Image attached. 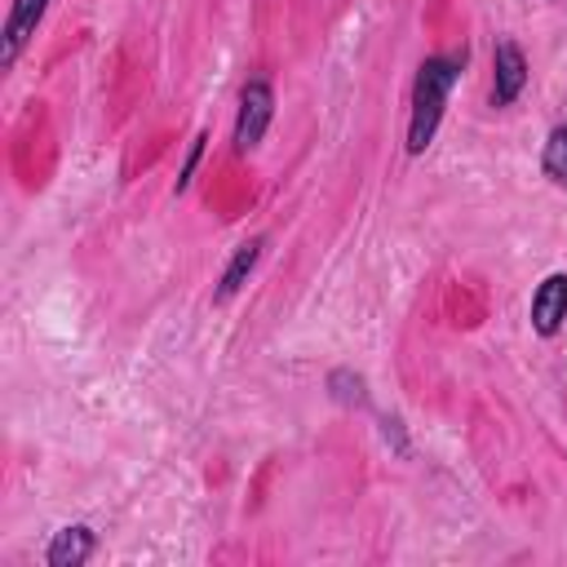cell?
Listing matches in <instances>:
<instances>
[{
  "label": "cell",
  "mask_w": 567,
  "mask_h": 567,
  "mask_svg": "<svg viewBox=\"0 0 567 567\" xmlns=\"http://www.w3.org/2000/svg\"><path fill=\"white\" fill-rule=\"evenodd\" d=\"M461 71H465V49L461 53H430V58H421V66L412 75V97H408V142H403L408 155H425L430 151Z\"/></svg>",
  "instance_id": "1"
},
{
  "label": "cell",
  "mask_w": 567,
  "mask_h": 567,
  "mask_svg": "<svg viewBox=\"0 0 567 567\" xmlns=\"http://www.w3.org/2000/svg\"><path fill=\"white\" fill-rule=\"evenodd\" d=\"M270 120H275V89H270V80L252 75V80L239 89V111H235V133H230L235 155H252V151L261 146Z\"/></svg>",
  "instance_id": "2"
},
{
  "label": "cell",
  "mask_w": 567,
  "mask_h": 567,
  "mask_svg": "<svg viewBox=\"0 0 567 567\" xmlns=\"http://www.w3.org/2000/svg\"><path fill=\"white\" fill-rule=\"evenodd\" d=\"M527 89V53L514 35H501L492 44V106H514Z\"/></svg>",
  "instance_id": "3"
},
{
  "label": "cell",
  "mask_w": 567,
  "mask_h": 567,
  "mask_svg": "<svg viewBox=\"0 0 567 567\" xmlns=\"http://www.w3.org/2000/svg\"><path fill=\"white\" fill-rule=\"evenodd\" d=\"M49 4L53 0H13L9 4V18H4V31H0V66L9 71V66H18V58H22V49L31 44V35H35V27L44 22V13H49Z\"/></svg>",
  "instance_id": "4"
},
{
  "label": "cell",
  "mask_w": 567,
  "mask_h": 567,
  "mask_svg": "<svg viewBox=\"0 0 567 567\" xmlns=\"http://www.w3.org/2000/svg\"><path fill=\"white\" fill-rule=\"evenodd\" d=\"M532 332L536 337H554L567 323V270H554L536 284L532 292Z\"/></svg>",
  "instance_id": "5"
},
{
  "label": "cell",
  "mask_w": 567,
  "mask_h": 567,
  "mask_svg": "<svg viewBox=\"0 0 567 567\" xmlns=\"http://www.w3.org/2000/svg\"><path fill=\"white\" fill-rule=\"evenodd\" d=\"M93 549H97L93 527H89V523H66V527H58V532L49 536L44 563H49V567H84V563L93 558Z\"/></svg>",
  "instance_id": "6"
},
{
  "label": "cell",
  "mask_w": 567,
  "mask_h": 567,
  "mask_svg": "<svg viewBox=\"0 0 567 567\" xmlns=\"http://www.w3.org/2000/svg\"><path fill=\"white\" fill-rule=\"evenodd\" d=\"M261 248H266V239H261V235H252V239H244V244L230 252V261H226V270H221L217 288H213V301H230V297L248 284V275H252V270H257V261H261Z\"/></svg>",
  "instance_id": "7"
},
{
  "label": "cell",
  "mask_w": 567,
  "mask_h": 567,
  "mask_svg": "<svg viewBox=\"0 0 567 567\" xmlns=\"http://www.w3.org/2000/svg\"><path fill=\"white\" fill-rule=\"evenodd\" d=\"M540 168H545V177H549L554 186H563V190H567V120L549 128L545 151H540Z\"/></svg>",
  "instance_id": "8"
},
{
  "label": "cell",
  "mask_w": 567,
  "mask_h": 567,
  "mask_svg": "<svg viewBox=\"0 0 567 567\" xmlns=\"http://www.w3.org/2000/svg\"><path fill=\"white\" fill-rule=\"evenodd\" d=\"M328 385H332V394H337L341 403H350V408H368V385H363V377H359V372L337 368V372L328 377Z\"/></svg>",
  "instance_id": "9"
},
{
  "label": "cell",
  "mask_w": 567,
  "mask_h": 567,
  "mask_svg": "<svg viewBox=\"0 0 567 567\" xmlns=\"http://www.w3.org/2000/svg\"><path fill=\"white\" fill-rule=\"evenodd\" d=\"M204 142H208V133H195V142H190V151H186V159H182V168H177V195L190 186V177H195V168H199V155H204Z\"/></svg>",
  "instance_id": "10"
}]
</instances>
